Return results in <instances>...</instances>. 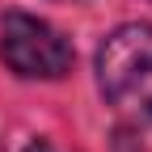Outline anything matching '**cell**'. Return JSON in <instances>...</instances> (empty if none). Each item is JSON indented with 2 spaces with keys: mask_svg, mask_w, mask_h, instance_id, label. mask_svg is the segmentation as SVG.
I'll list each match as a JSON object with an SVG mask.
<instances>
[{
  "mask_svg": "<svg viewBox=\"0 0 152 152\" xmlns=\"http://www.w3.org/2000/svg\"><path fill=\"white\" fill-rule=\"evenodd\" d=\"M102 97L127 118L152 123V21H127L97 47Z\"/></svg>",
  "mask_w": 152,
  "mask_h": 152,
  "instance_id": "cell-1",
  "label": "cell"
},
{
  "mask_svg": "<svg viewBox=\"0 0 152 152\" xmlns=\"http://www.w3.org/2000/svg\"><path fill=\"white\" fill-rule=\"evenodd\" d=\"M0 59L26 80H59L72 72V42L42 17L4 13L0 21Z\"/></svg>",
  "mask_w": 152,
  "mask_h": 152,
  "instance_id": "cell-2",
  "label": "cell"
},
{
  "mask_svg": "<svg viewBox=\"0 0 152 152\" xmlns=\"http://www.w3.org/2000/svg\"><path fill=\"white\" fill-rule=\"evenodd\" d=\"M21 152H59V148H55L51 140H34V144H30V148H21Z\"/></svg>",
  "mask_w": 152,
  "mask_h": 152,
  "instance_id": "cell-3",
  "label": "cell"
}]
</instances>
